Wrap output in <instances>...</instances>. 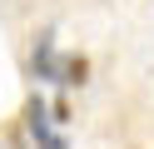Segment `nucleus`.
<instances>
[{"instance_id":"f03ea898","label":"nucleus","mask_w":154,"mask_h":149,"mask_svg":"<svg viewBox=\"0 0 154 149\" xmlns=\"http://www.w3.org/2000/svg\"><path fill=\"white\" fill-rule=\"evenodd\" d=\"M90 79V55H60V85H85Z\"/></svg>"},{"instance_id":"7ed1b4c3","label":"nucleus","mask_w":154,"mask_h":149,"mask_svg":"<svg viewBox=\"0 0 154 149\" xmlns=\"http://www.w3.org/2000/svg\"><path fill=\"white\" fill-rule=\"evenodd\" d=\"M35 149H70V144H65V134H60V129H50L45 139H35Z\"/></svg>"},{"instance_id":"f257e3e1","label":"nucleus","mask_w":154,"mask_h":149,"mask_svg":"<svg viewBox=\"0 0 154 149\" xmlns=\"http://www.w3.org/2000/svg\"><path fill=\"white\" fill-rule=\"evenodd\" d=\"M30 79H60V55H55V30H40L30 50Z\"/></svg>"},{"instance_id":"20e7f679","label":"nucleus","mask_w":154,"mask_h":149,"mask_svg":"<svg viewBox=\"0 0 154 149\" xmlns=\"http://www.w3.org/2000/svg\"><path fill=\"white\" fill-rule=\"evenodd\" d=\"M50 119H55V124H70V99H55V104H50Z\"/></svg>"}]
</instances>
